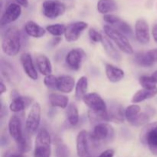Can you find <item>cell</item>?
Returning <instances> with one entry per match:
<instances>
[{
	"instance_id": "cell-22",
	"label": "cell",
	"mask_w": 157,
	"mask_h": 157,
	"mask_svg": "<svg viewBox=\"0 0 157 157\" xmlns=\"http://www.w3.org/2000/svg\"><path fill=\"white\" fill-rule=\"evenodd\" d=\"M36 64L41 75L47 76L52 75V66L50 60L44 55H39L36 57Z\"/></svg>"
},
{
	"instance_id": "cell-31",
	"label": "cell",
	"mask_w": 157,
	"mask_h": 157,
	"mask_svg": "<svg viewBox=\"0 0 157 157\" xmlns=\"http://www.w3.org/2000/svg\"><path fill=\"white\" fill-rule=\"evenodd\" d=\"M17 147H18V151L21 153H28L32 149V140H31L30 134L26 130L22 141L17 144Z\"/></svg>"
},
{
	"instance_id": "cell-11",
	"label": "cell",
	"mask_w": 157,
	"mask_h": 157,
	"mask_svg": "<svg viewBox=\"0 0 157 157\" xmlns=\"http://www.w3.org/2000/svg\"><path fill=\"white\" fill-rule=\"evenodd\" d=\"M88 25L84 21H75L66 26L64 33L65 40L67 42H74L78 40L82 32L87 28Z\"/></svg>"
},
{
	"instance_id": "cell-43",
	"label": "cell",
	"mask_w": 157,
	"mask_h": 157,
	"mask_svg": "<svg viewBox=\"0 0 157 157\" xmlns=\"http://www.w3.org/2000/svg\"><path fill=\"white\" fill-rule=\"evenodd\" d=\"M60 41H61V38H60V37H55V38H54L52 41V45L53 46L57 45L58 44H59Z\"/></svg>"
},
{
	"instance_id": "cell-15",
	"label": "cell",
	"mask_w": 157,
	"mask_h": 157,
	"mask_svg": "<svg viewBox=\"0 0 157 157\" xmlns=\"http://www.w3.org/2000/svg\"><path fill=\"white\" fill-rule=\"evenodd\" d=\"M135 37L138 42L142 44H147L150 42V29L146 20L143 18L136 20L135 24Z\"/></svg>"
},
{
	"instance_id": "cell-35",
	"label": "cell",
	"mask_w": 157,
	"mask_h": 157,
	"mask_svg": "<svg viewBox=\"0 0 157 157\" xmlns=\"http://www.w3.org/2000/svg\"><path fill=\"white\" fill-rule=\"evenodd\" d=\"M55 155L56 157H70V150L66 144L59 141L56 144Z\"/></svg>"
},
{
	"instance_id": "cell-3",
	"label": "cell",
	"mask_w": 157,
	"mask_h": 157,
	"mask_svg": "<svg viewBox=\"0 0 157 157\" xmlns=\"http://www.w3.org/2000/svg\"><path fill=\"white\" fill-rule=\"evenodd\" d=\"M115 132L113 127L107 123H100L95 125L90 135L92 144L95 147L107 144L114 137Z\"/></svg>"
},
{
	"instance_id": "cell-30",
	"label": "cell",
	"mask_w": 157,
	"mask_h": 157,
	"mask_svg": "<svg viewBox=\"0 0 157 157\" xmlns=\"http://www.w3.org/2000/svg\"><path fill=\"white\" fill-rule=\"evenodd\" d=\"M150 120V116L148 113H140L136 117L133 118L131 121L130 122V124H131L133 127H141V126L146 125L147 124H148V122Z\"/></svg>"
},
{
	"instance_id": "cell-40",
	"label": "cell",
	"mask_w": 157,
	"mask_h": 157,
	"mask_svg": "<svg viewBox=\"0 0 157 157\" xmlns=\"http://www.w3.org/2000/svg\"><path fill=\"white\" fill-rule=\"evenodd\" d=\"M152 35H153L154 41L157 43V23L153 26V29H152Z\"/></svg>"
},
{
	"instance_id": "cell-8",
	"label": "cell",
	"mask_w": 157,
	"mask_h": 157,
	"mask_svg": "<svg viewBox=\"0 0 157 157\" xmlns=\"http://www.w3.org/2000/svg\"><path fill=\"white\" fill-rule=\"evenodd\" d=\"M64 4L56 0H46L42 3V13L47 18L55 19L65 12Z\"/></svg>"
},
{
	"instance_id": "cell-10",
	"label": "cell",
	"mask_w": 157,
	"mask_h": 157,
	"mask_svg": "<svg viewBox=\"0 0 157 157\" xmlns=\"http://www.w3.org/2000/svg\"><path fill=\"white\" fill-rule=\"evenodd\" d=\"M104 20L107 23L110 24V26L114 28L115 29L119 31L120 32L124 34L127 37L133 38V32L130 25L127 21L121 19L120 17L109 14V15H104Z\"/></svg>"
},
{
	"instance_id": "cell-16",
	"label": "cell",
	"mask_w": 157,
	"mask_h": 157,
	"mask_svg": "<svg viewBox=\"0 0 157 157\" xmlns=\"http://www.w3.org/2000/svg\"><path fill=\"white\" fill-rule=\"evenodd\" d=\"M32 102V98L21 96L16 91H13L12 93V101L9 105V109L14 113H19L27 108Z\"/></svg>"
},
{
	"instance_id": "cell-1",
	"label": "cell",
	"mask_w": 157,
	"mask_h": 157,
	"mask_svg": "<svg viewBox=\"0 0 157 157\" xmlns=\"http://www.w3.org/2000/svg\"><path fill=\"white\" fill-rule=\"evenodd\" d=\"M84 104L90 109L88 117L91 123H100L108 121L107 106L101 95L97 93L87 94L83 98Z\"/></svg>"
},
{
	"instance_id": "cell-6",
	"label": "cell",
	"mask_w": 157,
	"mask_h": 157,
	"mask_svg": "<svg viewBox=\"0 0 157 157\" xmlns=\"http://www.w3.org/2000/svg\"><path fill=\"white\" fill-rule=\"evenodd\" d=\"M140 141L150 151L157 156V121L147 124L140 132Z\"/></svg>"
},
{
	"instance_id": "cell-18",
	"label": "cell",
	"mask_w": 157,
	"mask_h": 157,
	"mask_svg": "<svg viewBox=\"0 0 157 157\" xmlns=\"http://www.w3.org/2000/svg\"><path fill=\"white\" fill-rule=\"evenodd\" d=\"M108 121L113 123H124L125 118V110L120 104L113 103L107 107Z\"/></svg>"
},
{
	"instance_id": "cell-36",
	"label": "cell",
	"mask_w": 157,
	"mask_h": 157,
	"mask_svg": "<svg viewBox=\"0 0 157 157\" xmlns=\"http://www.w3.org/2000/svg\"><path fill=\"white\" fill-rule=\"evenodd\" d=\"M44 84L47 87L50 89H57L58 85V78L53 75H49L44 77Z\"/></svg>"
},
{
	"instance_id": "cell-34",
	"label": "cell",
	"mask_w": 157,
	"mask_h": 157,
	"mask_svg": "<svg viewBox=\"0 0 157 157\" xmlns=\"http://www.w3.org/2000/svg\"><path fill=\"white\" fill-rule=\"evenodd\" d=\"M139 83L143 88L148 89V90H152V89L156 88V83L153 80L152 76H141L139 78Z\"/></svg>"
},
{
	"instance_id": "cell-5",
	"label": "cell",
	"mask_w": 157,
	"mask_h": 157,
	"mask_svg": "<svg viewBox=\"0 0 157 157\" xmlns=\"http://www.w3.org/2000/svg\"><path fill=\"white\" fill-rule=\"evenodd\" d=\"M51 136L45 128L38 130L35 138L34 157L51 156Z\"/></svg>"
},
{
	"instance_id": "cell-42",
	"label": "cell",
	"mask_w": 157,
	"mask_h": 157,
	"mask_svg": "<svg viewBox=\"0 0 157 157\" xmlns=\"http://www.w3.org/2000/svg\"><path fill=\"white\" fill-rule=\"evenodd\" d=\"M0 87H1V90H0V94H1V95H2L6 91V90H7V88H6V85H5V84H4V82H3L2 80H1V83H0Z\"/></svg>"
},
{
	"instance_id": "cell-41",
	"label": "cell",
	"mask_w": 157,
	"mask_h": 157,
	"mask_svg": "<svg viewBox=\"0 0 157 157\" xmlns=\"http://www.w3.org/2000/svg\"><path fill=\"white\" fill-rule=\"evenodd\" d=\"M17 4L19 6H23V7H28L29 6V0H15Z\"/></svg>"
},
{
	"instance_id": "cell-14",
	"label": "cell",
	"mask_w": 157,
	"mask_h": 157,
	"mask_svg": "<svg viewBox=\"0 0 157 157\" xmlns=\"http://www.w3.org/2000/svg\"><path fill=\"white\" fill-rule=\"evenodd\" d=\"M9 133L12 139L16 143V145L21 143L24 138L25 133L22 130V125L20 118L16 115L11 117L9 122Z\"/></svg>"
},
{
	"instance_id": "cell-17",
	"label": "cell",
	"mask_w": 157,
	"mask_h": 157,
	"mask_svg": "<svg viewBox=\"0 0 157 157\" xmlns=\"http://www.w3.org/2000/svg\"><path fill=\"white\" fill-rule=\"evenodd\" d=\"M20 61H21V64L23 67V70H24L25 73L27 75V76L29 78H31V79L34 80V81L38 79V72H37V70L35 68V64H34L32 58L30 54H22L21 57H20Z\"/></svg>"
},
{
	"instance_id": "cell-32",
	"label": "cell",
	"mask_w": 157,
	"mask_h": 157,
	"mask_svg": "<svg viewBox=\"0 0 157 157\" xmlns=\"http://www.w3.org/2000/svg\"><path fill=\"white\" fill-rule=\"evenodd\" d=\"M46 30L55 37H60L65 33L66 26L63 24L50 25L46 27Z\"/></svg>"
},
{
	"instance_id": "cell-25",
	"label": "cell",
	"mask_w": 157,
	"mask_h": 157,
	"mask_svg": "<svg viewBox=\"0 0 157 157\" xmlns=\"http://www.w3.org/2000/svg\"><path fill=\"white\" fill-rule=\"evenodd\" d=\"M49 102L52 107L65 109L69 105V99L67 96L58 93H52L49 94Z\"/></svg>"
},
{
	"instance_id": "cell-7",
	"label": "cell",
	"mask_w": 157,
	"mask_h": 157,
	"mask_svg": "<svg viewBox=\"0 0 157 157\" xmlns=\"http://www.w3.org/2000/svg\"><path fill=\"white\" fill-rule=\"evenodd\" d=\"M41 109L38 103L32 104L25 121V130L29 134H34L38 130L41 123Z\"/></svg>"
},
{
	"instance_id": "cell-20",
	"label": "cell",
	"mask_w": 157,
	"mask_h": 157,
	"mask_svg": "<svg viewBox=\"0 0 157 157\" xmlns=\"http://www.w3.org/2000/svg\"><path fill=\"white\" fill-rule=\"evenodd\" d=\"M25 31L26 34L32 38H39L44 36L46 30L33 21H28L25 25Z\"/></svg>"
},
{
	"instance_id": "cell-38",
	"label": "cell",
	"mask_w": 157,
	"mask_h": 157,
	"mask_svg": "<svg viewBox=\"0 0 157 157\" xmlns=\"http://www.w3.org/2000/svg\"><path fill=\"white\" fill-rule=\"evenodd\" d=\"M113 156H114V151L111 149H109L101 153L98 157H113Z\"/></svg>"
},
{
	"instance_id": "cell-39",
	"label": "cell",
	"mask_w": 157,
	"mask_h": 157,
	"mask_svg": "<svg viewBox=\"0 0 157 157\" xmlns=\"http://www.w3.org/2000/svg\"><path fill=\"white\" fill-rule=\"evenodd\" d=\"M149 53H150V56L153 58V60L154 61V62H157V48L152 49V50L148 51Z\"/></svg>"
},
{
	"instance_id": "cell-28",
	"label": "cell",
	"mask_w": 157,
	"mask_h": 157,
	"mask_svg": "<svg viewBox=\"0 0 157 157\" xmlns=\"http://www.w3.org/2000/svg\"><path fill=\"white\" fill-rule=\"evenodd\" d=\"M88 81L86 77L82 76L79 78L75 86V98L78 101L83 100L84 97L87 94Z\"/></svg>"
},
{
	"instance_id": "cell-13",
	"label": "cell",
	"mask_w": 157,
	"mask_h": 157,
	"mask_svg": "<svg viewBox=\"0 0 157 157\" xmlns=\"http://www.w3.org/2000/svg\"><path fill=\"white\" fill-rule=\"evenodd\" d=\"M21 14V6L17 3H10L6 7L0 20L2 26L7 25L13 21H16Z\"/></svg>"
},
{
	"instance_id": "cell-2",
	"label": "cell",
	"mask_w": 157,
	"mask_h": 157,
	"mask_svg": "<svg viewBox=\"0 0 157 157\" xmlns=\"http://www.w3.org/2000/svg\"><path fill=\"white\" fill-rule=\"evenodd\" d=\"M21 32L18 28L11 27L5 32L2 40V48L3 52L8 56H15L21 47Z\"/></svg>"
},
{
	"instance_id": "cell-29",
	"label": "cell",
	"mask_w": 157,
	"mask_h": 157,
	"mask_svg": "<svg viewBox=\"0 0 157 157\" xmlns=\"http://www.w3.org/2000/svg\"><path fill=\"white\" fill-rule=\"evenodd\" d=\"M66 116L67 121L71 126H76L79 122V112L76 104L71 103L66 110Z\"/></svg>"
},
{
	"instance_id": "cell-27",
	"label": "cell",
	"mask_w": 157,
	"mask_h": 157,
	"mask_svg": "<svg viewBox=\"0 0 157 157\" xmlns=\"http://www.w3.org/2000/svg\"><path fill=\"white\" fill-rule=\"evenodd\" d=\"M98 11L101 14L109 15V13L117 10V5L114 0H99L97 4Z\"/></svg>"
},
{
	"instance_id": "cell-33",
	"label": "cell",
	"mask_w": 157,
	"mask_h": 157,
	"mask_svg": "<svg viewBox=\"0 0 157 157\" xmlns=\"http://www.w3.org/2000/svg\"><path fill=\"white\" fill-rule=\"evenodd\" d=\"M140 107L137 104H132L127 107L125 110V118L129 123L140 113Z\"/></svg>"
},
{
	"instance_id": "cell-26",
	"label": "cell",
	"mask_w": 157,
	"mask_h": 157,
	"mask_svg": "<svg viewBox=\"0 0 157 157\" xmlns=\"http://www.w3.org/2000/svg\"><path fill=\"white\" fill-rule=\"evenodd\" d=\"M135 63L143 67H150L154 64V61L150 56L149 52H140L134 55Z\"/></svg>"
},
{
	"instance_id": "cell-45",
	"label": "cell",
	"mask_w": 157,
	"mask_h": 157,
	"mask_svg": "<svg viewBox=\"0 0 157 157\" xmlns=\"http://www.w3.org/2000/svg\"><path fill=\"white\" fill-rule=\"evenodd\" d=\"M151 76H152V78H153V80L156 81V83L157 84V71H155L154 73H153V75H151Z\"/></svg>"
},
{
	"instance_id": "cell-37",
	"label": "cell",
	"mask_w": 157,
	"mask_h": 157,
	"mask_svg": "<svg viewBox=\"0 0 157 157\" xmlns=\"http://www.w3.org/2000/svg\"><path fill=\"white\" fill-rule=\"evenodd\" d=\"M88 35L90 40L92 41H94V42H102L104 36H102V35L99 32H98L96 29H90V30L88 32Z\"/></svg>"
},
{
	"instance_id": "cell-44",
	"label": "cell",
	"mask_w": 157,
	"mask_h": 157,
	"mask_svg": "<svg viewBox=\"0 0 157 157\" xmlns=\"http://www.w3.org/2000/svg\"><path fill=\"white\" fill-rule=\"evenodd\" d=\"M8 157H23V156L21 153H14V154L9 155Z\"/></svg>"
},
{
	"instance_id": "cell-12",
	"label": "cell",
	"mask_w": 157,
	"mask_h": 157,
	"mask_svg": "<svg viewBox=\"0 0 157 157\" xmlns=\"http://www.w3.org/2000/svg\"><path fill=\"white\" fill-rule=\"evenodd\" d=\"M85 56L86 54L82 48L71 49L66 55L65 62L71 69L78 71L81 67Z\"/></svg>"
},
{
	"instance_id": "cell-19",
	"label": "cell",
	"mask_w": 157,
	"mask_h": 157,
	"mask_svg": "<svg viewBox=\"0 0 157 157\" xmlns=\"http://www.w3.org/2000/svg\"><path fill=\"white\" fill-rule=\"evenodd\" d=\"M75 85V81L72 77L69 75H62L58 78L57 90L61 93L69 94L73 90Z\"/></svg>"
},
{
	"instance_id": "cell-21",
	"label": "cell",
	"mask_w": 157,
	"mask_h": 157,
	"mask_svg": "<svg viewBox=\"0 0 157 157\" xmlns=\"http://www.w3.org/2000/svg\"><path fill=\"white\" fill-rule=\"evenodd\" d=\"M105 71L107 78L112 83L119 82L124 78V71L113 64H107L105 67Z\"/></svg>"
},
{
	"instance_id": "cell-23",
	"label": "cell",
	"mask_w": 157,
	"mask_h": 157,
	"mask_svg": "<svg viewBox=\"0 0 157 157\" xmlns=\"http://www.w3.org/2000/svg\"><path fill=\"white\" fill-rule=\"evenodd\" d=\"M103 47H104V51L106 52L107 55L110 57L111 59L115 61H120L121 59V56L120 52H118L117 49L114 46V44L111 42V40L108 37H104L102 41Z\"/></svg>"
},
{
	"instance_id": "cell-9",
	"label": "cell",
	"mask_w": 157,
	"mask_h": 157,
	"mask_svg": "<svg viewBox=\"0 0 157 157\" xmlns=\"http://www.w3.org/2000/svg\"><path fill=\"white\" fill-rule=\"evenodd\" d=\"M93 145L90 133L81 130L77 136L76 148L78 157H91L90 145ZM94 146V145H93Z\"/></svg>"
},
{
	"instance_id": "cell-24",
	"label": "cell",
	"mask_w": 157,
	"mask_h": 157,
	"mask_svg": "<svg viewBox=\"0 0 157 157\" xmlns=\"http://www.w3.org/2000/svg\"><path fill=\"white\" fill-rule=\"evenodd\" d=\"M157 94V87L152 90H148V89H141L138 90L136 93L134 94L131 100V102L133 104H138V103L143 102L146 100L150 99V98H154Z\"/></svg>"
},
{
	"instance_id": "cell-4",
	"label": "cell",
	"mask_w": 157,
	"mask_h": 157,
	"mask_svg": "<svg viewBox=\"0 0 157 157\" xmlns=\"http://www.w3.org/2000/svg\"><path fill=\"white\" fill-rule=\"evenodd\" d=\"M104 30L106 35L111 41H113L114 44L119 48L120 50L122 51L124 53L127 55H133L134 53L133 47L126 35L109 25H106L104 26Z\"/></svg>"
}]
</instances>
